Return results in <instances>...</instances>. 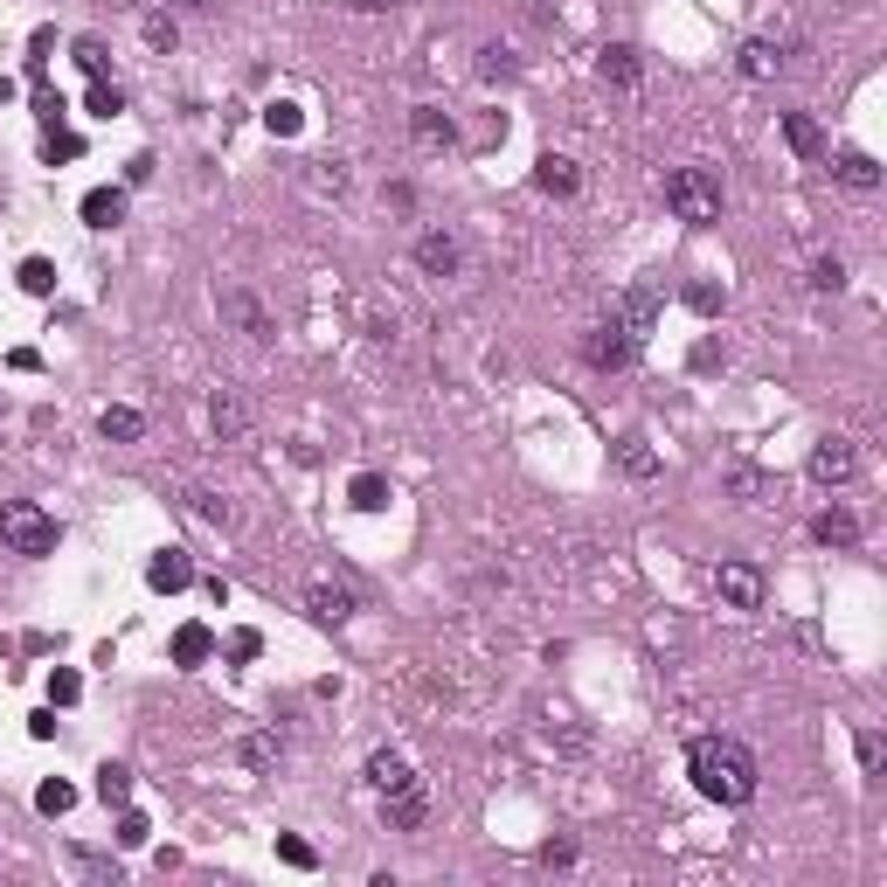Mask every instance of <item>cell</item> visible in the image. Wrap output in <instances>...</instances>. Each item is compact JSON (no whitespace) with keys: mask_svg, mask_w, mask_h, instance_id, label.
<instances>
[{"mask_svg":"<svg viewBox=\"0 0 887 887\" xmlns=\"http://www.w3.org/2000/svg\"><path fill=\"white\" fill-rule=\"evenodd\" d=\"M687 776H693V791L708 797V804H728V812H742V804L755 797V755L735 742V735H700L687 749Z\"/></svg>","mask_w":887,"mask_h":887,"instance_id":"obj_1","label":"cell"},{"mask_svg":"<svg viewBox=\"0 0 887 887\" xmlns=\"http://www.w3.org/2000/svg\"><path fill=\"white\" fill-rule=\"evenodd\" d=\"M666 208H672L687 229H714V222H721V180H714L708 167H672V174H666Z\"/></svg>","mask_w":887,"mask_h":887,"instance_id":"obj_2","label":"cell"},{"mask_svg":"<svg viewBox=\"0 0 887 887\" xmlns=\"http://www.w3.org/2000/svg\"><path fill=\"white\" fill-rule=\"evenodd\" d=\"M0 541H8L14 555H56L63 528H56V520H49L35 500H8V507H0Z\"/></svg>","mask_w":887,"mask_h":887,"instance_id":"obj_3","label":"cell"},{"mask_svg":"<svg viewBox=\"0 0 887 887\" xmlns=\"http://www.w3.org/2000/svg\"><path fill=\"white\" fill-rule=\"evenodd\" d=\"M804 472H812V486H853L859 479V443L853 437H818Z\"/></svg>","mask_w":887,"mask_h":887,"instance_id":"obj_4","label":"cell"},{"mask_svg":"<svg viewBox=\"0 0 887 887\" xmlns=\"http://www.w3.org/2000/svg\"><path fill=\"white\" fill-rule=\"evenodd\" d=\"M659 305H666V284H659V278H638L632 292L617 299V312H611V320H617V326H624V333H632V341L645 347V333L659 326Z\"/></svg>","mask_w":887,"mask_h":887,"instance_id":"obj_5","label":"cell"},{"mask_svg":"<svg viewBox=\"0 0 887 887\" xmlns=\"http://www.w3.org/2000/svg\"><path fill=\"white\" fill-rule=\"evenodd\" d=\"M583 361H589L596 375H617V368H632V361H638V341H632L617 320H604V326L583 333Z\"/></svg>","mask_w":887,"mask_h":887,"instance_id":"obj_6","label":"cell"},{"mask_svg":"<svg viewBox=\"0 0 887 887\" xmlns=\"http://www.w3.org/2000/svg\"><path fill=\"white\" fill-rule=\"evenodd\" d=\"M708 583H714V596H721L728 611H763V568H749V562H721Z\"/></svg>","mask_w":887,"mask_h":887,"instance_id":"obj_7","label":"cell"},{"mask_svg":"<svg viewBox=\"0 0 887 887\" xmlns=\"http://www.w3.org/2000/svg\"><path fill=\"white\" fill-rule=\"evenodd\" d=\"M416 264H424L430 278H458L465 271V243L451 237V229H424V237H416Z\"/></svg>","mask_w":887,"mask_h":887,"instance_id":"obj_8","label":"cell"},{"mask_svg":"<svg viewBox=\"0 0 887 887\" xmlns=\"http://www.w3.org/2000/svg\"><path fill=\"white\" fill-rule=\"evenodd\" d=\"M534 188L568 201V195H583V167L568 160V153H541V160H534Z\"/></svg>","mask_w":887,"mask_h":887,"instance_id":"obj_9","label":"cell"},{"mask_svg":"<svg viewBox=\"0 0 887 887\" xmlns=\"http://www.w3.org/2000/svg\"><path fill=\"white\" fill-rule=\"evenodd\" d=\"M146 583L160 589V596H180V589L195 583V555H188V547H160V555L146 562Z\"/></svg>","mask_w":887,"mask_h":887,"instance_id":"obj_10","label":"cell"},{"mask_svg":"<svg viewBox=\"0 0 887 887\" xmlns=\"http://www.w3.org/2000/svg\"><path fill=\"white\" fill-rule=\"evenodd\" d=\"M409 139L424 153H437V146H458V125H451L443 104H416V112H409Z\"/></svg>","mask_w":887,"mask_h":887,"instance_id":"obj_11","label":"cell"},{"mask_svg":"<svg viewBox=\"0 0 887 887\" xmlns=\"http://www.w3.org/2000/svg\"><path fill=\"white\" fill-rule=\"evenodd\" d=\"M735 70L749 76V84H770V76H776V70H784V49H776L770 35H749V42L735 49Z\"/></svg>","mask_w":887,"mask_h":887,"instance_id":"obj_12","label":"cell"},{"mask_svg":"<svg viewBox=\"0 0 887 887\" xmlns=\"http://www.w3.org/2000/svg\"><path fill=\"white\" fill-rule=\"evenodd\" d=\"M368 784H375L382 797H388V791H409V784H416L409 755H403V749H375V755H368Z\"/></svg>","mask_w":887,"mask_h":887,"instance_id":"obj_13","label":"cell"},{"mask_svg":"<svg viewBox=\"0 0 887 887\" xmlns=\"http://www.w3.org/2000/svg\"><path fill=\"white\" fill-rule=\"evenodd\" d=\"M382 818L396 825V832H416V825L430 818V797H424V784H409V791H388V797H382Z\"/></svg>","mask_w":887,"mask_h":887,"instance_id":"obj_14","label":"cell"},{"mask_svg":"<svg viewBox=\"0 0 887 887\" xmlns=\"http://www.w3.org/2000/svg\"><path fill=\"white\" fill-rule=\"evenodd\" d=\"M208 424H216L229 443H237L250 430V403H243V388H216V403H208Z\"/></svg>","mask_w":887,"mask_h":887,"instance_id":"obj_15","label":"cell"},{"mask_svg":"<svg viewBox=\"0 0 887 887\" xmlns=\"http://www.w3.org/2000/svg\"><path fill=\"white\" fill-rule=\"evenodd\" d=\"M222 312H229V320H237V326L250 333V341H278V326H271V312H264V305H257L250 292H222Z\"/></svg>","mask_w":887,"mask_h":887,"instance_id":"obj_16","label":"cell"},{"mask_svg":"<svg viewBox=\"0 0 887 887\" xmlns=\"http://www.w3.org/2000/svg\"><path fill=\"white\" fill-rule=\"evenodd\" d=\"M305 611L320 617V624H347V617H354V589H341V583H312V589H305Z\"/></svg>","mask_w":887,"mask_h":887,"instance_id":"obj_17","label":"cell"},{"mask_svg":"<svg viewBox=\"0 0 887 887\" xmlns=\"http://www.w3.org/2000/svg\"><path fill=\"white\" fill-rule=\"evenodd\" d=\"M638 70H645V63H638V49H632V42H611L604 56H596V76H604V84H617V91H632V84H638Z\"/></svg>","mask_w":887,"mask_h":887,"instance_id":"obj_18","label":"cell"},{"mask_svg":"<svg viewBox=\"0 0 887 887\" xmlns=\"http://www.w3.org/2000/svg\"><path fill=\"white\" fill-rule=\"evenodd\" d=\"M812 541H818V547H859V520H853L846 507H825V513L812 520Z\"/></svg>","mask_w":887,"mask_h":887,"instance_id":"obj_19","label":"cell"},{"mask_svg":"<svg viewBox=\"0 0 887 887\" xmlns=\"http://www.w3.org/2000/svg\"><path fill=\"white\" fill-rule=\"evenodd\" d=\"M832 174H839L846 188H859V195H874V188H880V160H874V153H853V146L839 153V160H832Z\"/></svg>","mask_w":887,"mask_h":887,"instance_id":"obj_20","label":"cell"},{"mask_svg":"<svg viewBox=\"0 0 887 887\" xmlns=\"http://www.w3.org/2000/svg\"><path fill=\"white\" fill-rule=\"evenodd\" d=\"M784 139H791L797 160H818V153H825V133H818L812 112H784Z\"/></svg>","mask_w":887,"mask_h":887,"instance_id":"obj_21","label":"cell"},{"mask_svg":"<svg viewBox=\"0 0 887 887\" xmlns=\"http://www.w3.org/2000/svg\"><path fill=\"white\" fill-rule=\"evenodd\" d=\"M84 222L91 229H118L125 222V188H91L84 195Z\"/></svg>","mask_w":887,"mask_h":887,"instance_id":"obj_22","label":"cell"},{"mask_svg":"<svg viewBox=\"0 0 887 887\" xmlns=\"http://www.w3.org/2000/svg\"><path fill=\"white\" fill-rule=\"evenodd\" d=\"M97 430H104V443H139V437H146V416L125 409V403H112V409L97 416Z\"/></svg>","mask_w":887,"mask_h":887,"instance_id":"obj_23","label":"cell"},{"mask_svg":"<svg viewBox=\"0 0 887 887\" xmlns=\"http://www.w3.org/2000/svg\"><path fill=\"white\" fill-rule=\"evenodd\" d=\"M208 651H216V632H208V624H180L174 632V666H201Z\"/></svg>","mask_w":887,"mask_h":887,"instance_id":"obj_24","label":"cell"},{"mask_svg":"<svg viewBox=\"0 0 887 887\" xmlns=\"http://www.w3.org/2000/svg\"><path fill=\"white\" fill-rule=\"evenodd\" d=\"M243 770H271L278 763V755H284V735H278V728H257V735H243Z\"/></svg>","mask_w":887,"mask_h":887,"instance_id":"obj_25","label":"cell"},{"mask_svg":"<svg viewBox=\"0 0 887 887\" xmlns=\"http://www.w3.org/2000/svg\"><path fill=\"white\" fill-rule=\"evenodd\" d=\"M728 492H735L742 507H755V500H770V472H755V465H728V479H721Z\"/></svg>","mask_w":887,"mask_h":887,"instance_id":"obj_26","label":"cell"},{"mask_svg":"<svg viewBox=\"0 0 887 887\" xmlns=\"http://www.w3.org/2000/svg\"><path fill=\"white\" fill-rule=\"evenodd\" d=\"M617 465H624L632 479H651V472H659V451H651L645 437H617Z\"/></svg>","mask_w":887,"mask_h":887,"instance_id":"obj_27","label":"cell"},{"mask_svg":"<svg viewBox=\"0 0 887 887\" xmlns=\"http://www.w3.org/2000/svg\"><path fill=\"white\" fill-rule=\"evenodd\" d=\"M347 500H354L361 513H382V507H388V479H382V472H361V479L347 486Z\"/></svg>","mask_w":887,"mask_h":887,"instance_id":"obj_28","label":"cell"},{"mask_svg":"<svg viewBox=\"0 0 887 887\" xmlns=\"http://www.w3.org/2000/svg\"><path fill=\"white\" fill-rule=\"evenodd\" d=\"M97 797H104V804H133V770H125V763H104V770H97Z\"/></svg>","mask_w":887,"mask_h":887,"instance_id":"obj_29","label":"cell"},{"mask_svg":"<svg viewBox=\"0 0 887 887\" xmlns=\"http://www.w3.org/2000/svg\"><path fill=\"white\" fill-rule=\"evenodd\" d=\"M21 292L49 299V292H56V264H49V257H29V264H21Z\"/></svg>","mask_w":887,"mask_h":887,"instance_id":"obj_30","label":"cell"},{"mask_svg":"<svg viewBox=\"0 0 887 887\" xmlns=\"http://www.w3.org/2000/svg\"><path fill=\"white\" fill-rule=\"evenodd\" d=\"M257 651H264V632H250V624H243V632H229V638H222V659H229V666H250Z\"/></svg>","mask_w":887,"mask_h":887,"instance_id":"obj_31","label":"cell"},{"mask_svg":"<svg viewBox=\"0 0 887 887\" xmlns=\"http://www.w3.org/2000/svg\"><path fill=\"white\" fill-rule=\"evenodd\" d=\"M70 804H76V791L63 784V776H49V784L35 791V812H42V818H63V812H70Z\"/></svg>","mask_w":887,"mask_h":887,"instance_id":"obj_32","label":"cell"},{"mask_svg":"<svg viewBox=\"0 0 887 887\" xmlns=\"http://www.w3.org/2000/svg\"><path fill=\"white\" fill-rule=\"evenodd\" d=\"M76 700H84V680H76L70 666H56L49 672V708H76Z\"/></svg>","mask_w":887,"mask_h":887,"instance_id":"obj_33","label":"cell"},{"mask_svg":"<svg viewBox=\"0 0 887 887\" xmlns=\"http://www.w3.org/2000/svg\"><path fill=\"white\" fill-rule=\"evenodd\" d=\"M278 859H284V867H299V874L320 867V853H312V846L299 839V832H278Z\"/></svg>","mask_w":887,"mask_h":887,"instance_id":"obj_34","label":"cell"},{"mask_svg":"<svg viewBox=\"0 0 887 887\" xmlns=\"http://www.w3.org/2000/svg\"><path fill=\"white\" fill-rule=\"evenodd\" d=\"M76 153H84V139L63 133V125H49V133H42V160H49V167H56V160H76Z\"/></svg>","mask_w":887,"mask_h":887,"instance_id":"obj_35","label":"cell"},{"mask_svg":"<svg viewBox=\"0 0 887 887\" xmlns=\"http://www.w3.org/2000/svg\"><path fill=\"white\" fill-rule=\"evenodd\" d=\"M188 507L208 520V528H229V520H237V513H229V500H222V492H201V486L188 492Z\"/></svg>","mask_w":887,"mask_h":887,"instance_id":"obj_36","label":"cell"},{"mask_svg":"<svg viewBox=\"0 0 887 887\" xmlns=\"http://www.w3.org/2000/svg\"><path fill=\"white\" fill-rule=\"evenodd\" d=\"M687 305L700 312V320H714V312L728 305V292H721V284H708V278H700V284H687Z\"/></svg>","mask_w":887,"mask_h":887,"instance_id":"obj_37","label":"cell"},{"mask_svg":"<svg viewBox=\"0 0 887 887\" xmlns=\"http://www.w3.org/2000/svg\"><path fill=\"white\" fill-rule=\"evenodd\" d=\"M118 112H125V91L97 76V84H91V118H118Z\"/></svg>","mask_w":887,"mask_h":887,"instance_id":"obj_38","label":"cell"},{"mask_svg":"<svg viewBox=\"0 0 887 887\" xmlns=\"http://www.w3.org/2000/svg\"><path fill=\"white\" fill-rule=\"evenodd\" d=\"M146 839H153L146 812H125V804H118V846H146Z\"/></svg>","mask_w":887,"mask_h":887,"instance_id":"obj_39","label":"cell"},{"mask_svg":"<svg viewBox=\"0 0 887 887\" xmlns=\"http://www.w3.org/2000/svg\"><path fill=\"white\" fill-rule=\"evenodd\" d=\"M264 125H271L278 139H292V133H299V104H284V97H278V104H264Z\"/></svg>","mask_w":887,"mask_h":887,"instance_id":"obj_40","label":"cell"},{"mask_svg":"<svg viewBox=\"0 0 887 887\" xmlns=\"http://www.w3.org/2000/svg\"><path fill=\"white\" fill-rule=\"evenodd\" d=\"M76 867H84L91 880H104V887H118V859H104V853H84V846H76Z\"/></svg>","mask_w":887,"mask_h":887,"instance_id":"obj_41","label":"cell"},{"mask_svg":"<svg viewBox=\"0 0 887 887\" xmlns=\"http://www.w3.org/2000/svg\"><path fill=\"white\" fill-rule=\"evenodd\" d=\"M839 284H846V264H839V257H818V264H812V292H839Z\"/></svg>","mask_w":887,"mask_h":887,"instance_id":"obj_42","label":"cell"},{"mask_svg":"<svg viewBox=\"0 0 887 887\" xmlns=\"http://www.w3.org/2000/svg\"><path fill=\"white\" fill-rule=\"evenodd\" d=\"M63 112H70L63 91H35V118H42V133H49V125H63Z\"/></svg>","mask_w":887,"mask_h":887,"instance_id":"obj_43","label":"cell"},{"mask_svg":"<svg viewBox=\"0 0 887 887\" xmlns=\"http://www.w3.org/2000/svg\"><path fill=\"white\" fill-rule=\"evenodd\" d=\"M146 42H153V49H174V42H180L174 14H146Z\"/></svg>","mask_w":887,"mask_h":887,"instance_id":"obj_44","label":"cell"},{"mask_svg":"<svg viewBox=\"0 0 887 887\" xmlns=\"http://www.w3.org/2000/svg\"><path fill=\"white\" fill-rule=\"evenodd\" d=\"M513 49H479V76H513Z\"/></svg>","mask_w":887,"mask_h":887,"instance_id":"obj_45","label":"cell"},{"mask_svg":"<svg viewBox=\"0 0 887 887\" xmlns=\"http://www.w3.org/2000/svg\"><path fill=\"white\" fill-rule=\"evenodd\" d=\"M880 735H874V728H859V770H867V776H880Z\"/></svg>","mask_w":887,"mask_h":887,"instance_id":"obj_46","label":"cell"},{"mask_svg":"<svg viewBox=\"0 0 887 887\" xmlns=\"http://www.w3.org/2000/svg\"><path fill=\"white\" fill-rule=\"evenodd\" d=\"M76 63H84L91 76H104V42H97V35H84V42H76Z\"/></svg>","mask_w":887,"mask_h":887,"instance_id":"obj_47","label":"cell"},{"mask_svg":"<svg viewBox=\"0 0 887 887\" xmlns=\"http://www.w3.org/2000/svg\"><path fill=\"white\" fill-rule=\"evenodd\" d=\"M8 368H14V375H35V368H42V354H35V347H14V354H8Z\"/></svg>","mask_w":887,"mask_h":887,"instance_id":"obj_48","label":"cell"},{"mask_svg":"<svg viewBox=\"0 0 887 887\" xmlns=\"http://www.w3.org/2000/svg\"><path fill=\"white\" fill-rule=\"evenodd\" d=\"M541 859H547V867H568V859H576V846L555 839V846H541Z\"/></svg>","mask_w":887,"mask_h":887,"instance_id":"obj_49","label":"cell"},{"mask_svg":"<svg viewBox=\"0 0 887 887\" xmlns=\"http://www.w3.org/2000/svg\"><path fill=\"white\" fill-rule=\"evenodd\" d=\"M347 8H361V14H388L396 0H347Z\"/></svg>","mask_w":887,"mask_h":887,"instance_id":"obj_50","label":"cell"}]
</instances>
